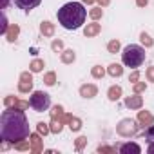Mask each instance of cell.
<instances>
[{
	"mask_svg": "<svg viewBox=\"0 0 154 154\" xmlns=\"http://www.w3.org/2000/svg\"><path fill=\"white\" fill-rule=\"evenodd\" d=\"M140 38H141V42H143L147 47H150V45H152V38H150L147 33H141V36H140Z\"/></svg>",
	"mask_w": 154,
	"mask_h": 154,
	"instance_id": "obj_21",
	"label": "cell"
},
{
	"mask_svg": "<svg viewBox=\"0 0 154 154\" xmlns=\"http://www.w3.org/2000/svg\"><path fill=\"white\" fill-rule=\"evenodd\" d=\"M143 138H145L149 143H152V141H154V125H150L149 129H145V132H143Z\"/></svg>",
	"mask_w": 154,
	"mask_h": 154,
	"instance_id": "obj_17",
	"label": "cell"
},
{
	"mask_svg": "<svg viewBox=\"0 0 154 154\" xmlns=\"http://www.w3.org/2000/svg\"><path fill=\"white\" fill-rule=\"evenodd\" d=\"M80 93H82L84 98H93V96L96 94V87H94V85H84V87L80 89Z\"/></svg>",
	"mask_w": 154,
	"mask_h": 154,
	"instance_id": "obj_10",
	"label": "cell"
},
{
	"mask_svg": "<svg viewBox=\"0 0 154 154\" xmlns=\"http://www.w3.org/2000/svg\"><path fill=\"white\" fill-rule=\"evenodd\" d=\"M145 49L141 45H136V44H131V45H125L123 51H122V60H123V65L131 67V69H138L143 65L145 62Z\"/></svg>",
	"mask_w": 154,
	"mask_h": 154,
	"instance_id": "obj_3",
	"label": "cell"
},
{
	"mask_svg": "<svg viewBox=\"0 0 154 154\" xmlns=\"http://www.w3.org/2000/svg\"><path fill=\"white\" fill-rule=\"evenodd\" d=\"M84 2H87V4H93V2H94V0H84Z\"/></svg>",
	"mask_w": 154,
	"mask_h": 154,
	"instance_id": "obj_34",
	"label": "cell"
},
{
	"mask_svg": "<svg viewBox=\"0 0 154 154\" xmlns=\"http://www.w3.org/2000/svg\"><path fill=\"white\" fill-rule=\"evenodd\" d=\"M71 129L72 131H78L80 129V122L78 120H71Z\"/></svg>",
	"mask_w": 154,
	"mask_h": 154,
	"instance_id": "obj_24",
	"label": "cell"
},
{
	"mask_svg": "<svg viewBox=\"0 0 154 154\" xmlns=\"http://www.w3.org/2000/svg\"><path fill=\"white\" fill-rule=\"evenodd\" d=\"M91 17H93V18H100V17H102V9H93V11H91Z\"/></svg>",
	"mask_w": 154,
	"mask_h": 154,
	"instance_id": "obj_27",
	"label": "cell"
},
{
	"mask_svg": "<svg viewBox=\"0 0 154 154\" xmlns=\"http://www.w3.org/2000/svg\"><path fill=\"white\" fill-rule=\"evenodd\" d=\"M29 107L36 112H45L51 107V96L44 91H35L29 96Z\"/></svg>",
	"mask_w": 154,
	"mask_h": 154,
	"instance_id": "obj_4",
	"label": "cell"
},
{
	"mask_svg": "<svg viewBox=\"0 0 154 154\" xmlns=\"http://www.w3.org/2000/svg\"><path fill=\"white\" fill-rule=\"evenodd\" d=\"M18 26H11V29H9V33H8V40L9 42H15L17 40V36H18Z\"/></svg>",
	"mask_w": 154,
	"mask_h": 154,
	"instance_id": "obj_16",
	"label": "cell"
},
{
	"mask_svg": "<svg viewBox=\"0 0 154 154\" xmlns=\"http://www.w3.org/2000/svg\"><path fill=\"white\" fill-rule=\"evenodd\" d=\"M125 105L131 107V109H140V107H141V96H138V94L129 96V98L125 100Z\"/></svg>",
	"mask_w": 154,
	"mask_h": 154,
	"instance_id": "obj_8",
	"label": "cell"
},
{
	"mask_svg": "<svg viewBox=\"0 0 154 154\" xmlns=\"http://www.w3.org/2000/svg\"><path fill=\"white\" fill-rule=\"evenodd\" d=\"M134 131H136V122H134V120H123V122L120 123V127H118V132L123 134V136H129V134H132Z\"/></svg>",
	"mask_w": 154,
	"mask_h": 154,
	"instance_id": "obj_6",
	"label": "cell"
},
{
	"mask_svg": "<svg viewBox=\"0 0 154 154\" xmlns=\"http://www.w3.org/2000/svg\"><path fill=\"white\" fill-rule=\"evenodd\" d=\"M31 87H33V80H31V74H27V72H24L22 74V82H20V91L22 93H27V91H31Z\"/></svg>",
	"mask_w": 154,
	"mask_h": 154,
	"instance_id": "obj_7",
	"label": "cell"
},
{
	"mask_svg": "<svg viewBox=\"0 0 154 154\" xmlns=\"http://www.w3.org/2000/svg\"><path fill=\"white\" fill-rule=\"evenodd\" d=\"M40 2H42V0H15L17 8L22 9V11H26V13H29V11H33L35 8H38Z\"/></svg>",
	"mask_w": 154,
	"mask_h": 154,
	"instance_id": "obj_5",
	"label": "cell"
},
{
	"mask_svg": "<svg viewBox=\"0 0 154 154\" xmlns=\"http://www.w3.org/2000/svg\"><path fill=\"white\" fill-rule=\"evenodd\" d=\"M147 150H149V152H150V154H154V141H152V143H150V145H149V149H147Z\"/></svg>",
	"mask_w": 154,
	"mask_h": 154,
	"instance_id": "obj_30",
	"label": "cell"
},
{
	"mask_svg": "<svg viewBox=\"0 0 154 154\" xmlns=\"http://www.w3.org/2000/svg\"><path fill=\"white\" fill-rule=\"evenodd\" d=\"M31 136L29 120L20 109H6L0 116V138L6 143H20Z\"/></svg>",
	"mask_w": 154,
	"mask_h": 154,
	"instance_id": "obj_1",
	"label": "cell"
},
{
	"mask_svg": "<svg viewBox=\"0 0 154 154\" xmlns=\"http://www.w3.org/2000/svg\"><path fill=\"white\" fill-rule=\"evenodd\" d=\"M56 17H58V22H60V26L63 29L74 31V29H80L85 24L87 9L80 2H67L58 9Z\"/></svg>",
	"mask_w": 154,
	"mask_h": 154,
	"instance_id": "obj_2",
	"label": "cell"
},
{
	"mask_svg": "<svg viewBox=\"0 0 154 154\" xmlns=\"http://www.w3.org/2000/svg\"><path fill=\"white\" fill-rule=\"evenodd\" d=\"M147 2H149V0H138V6L143 8V6H147Z\"/></svg>",
	"mask_w": 154,
	"mask_h": 154,
	"instance_id": "obj_29",
	"label": "cell"
},
{
	"mask_svg": "<svg viewBox=\"0 0 154 154\" xmlns=\"http://www.w3.org/2000/svg\"><path fill=\"white\" fill-rule=\"evenodd\" d=\"M38 131H40L42 134H45V132H47V123H44V122H40V123H38Z\"/></svg>",
	"mask_w": 154,
	"mask_h": 154,
	"instance_id": "obj_25",
	"label": "cell"
},
{
	"mask_svg": "<svg viewBox=\"0 0 154 154\" xmlns=\"http://www.w3.org/2000/svg\"><path fill=\"white\" fill-rule=\"evenodd\" d=\"M147 78H149L150 82H154V67H149V71H147Z\"/></svg>",
	"mask_w": 154,
	"mask_h": 154,
	"instance_id": "obj_26",
	"label": "cell"
},
{
	"mask_svg": "<svg viewBox=\"0 0 154 154\" xmlns=\"http://www.w3.org/2000/svg\"><path fill=\"white\" fill-rule=\"evenodd\" d=\"M62 62H65V63L74 62V51H71V49L63 51V53H62Z\"/></svg>",
	"mask_w": 154,
	"mask_h": 154,
	"instance_id": "obj_15",
	"label": "cell"
},
{
	"mask_svg": "<svg viewBox=\"0 0 154 154\" xmlns=\"http://www.w3.org/2000/svg\"><path fill=\"white\" fill-rule=\"evenodd\" d=\"M109 74L111 76H122L123 74V67L118 65V63H111L109 65Z\"/></svg>",
	"mask_w": 154,
	"mask_h": 154,
	"instance_id": "obj_14",
	"label": "cell"
},
{
	"mask_svg": "<svg viewBox=\"0 0 154 154\" xmlns=\"http://www.w3.org/2000/svg\"><path fill=\"white\" fill-rule=\"evenodd\" d=\"M42 67H44V62H42V60H35V62L31 63V71H33V72L42 71Z\"/></svg>",
	"mask_w": 154,
	"mask_h": 154,
	"instance_id": "obj_18",
	"label": "cell"
},
{
	"mask_svg": "<svg viewBox=\"0 0 154 154\" xmlns=\"http://www.w3.org/2000/svg\"><path fill=\"white\" fill-rule=\"evenodd\" d=\"M40 31L45 35V36H53V33H54V27H53V24L51 22H42V26H40Z\"/></svg>",
	"mask_w": 154,
	"mask_h": 154,
	"instance_id": "obj_11",
	"label": "cell"
},
{
	"mask_svg": "<svg viewBox=\"0 0 154 154\" xmlns=\"http://www.w3.org/2000/svg\"><path fill=\"white\" fill-rule=\"evenodd\" d=\"M120 150H122L123 154H129V152H136V154H140V152H141L140 145H136V143H125V145L120 147Z\"/></svg>",
	"mask_w": 154,
	"mask_h": 154,
	"instance_id": "obj_9",
	"label": "cell"
},
{
	"mask_svg": "<svg viewBox=\"0 0 154 154\" xmlns=\"http://www.w3.org/2000/svg\"><path fill=\"white\" fill-rule=\"evenodd\" d=\"M47 85H54V72H49L47 76H45V80H44Z\"/></svg>",
	"mask_w": 154,
	"mask_h": 154,
	"instance_id": "obj_22",
	"label": "cell"
},
{
	"mask_svg": "<svg viewBox=\"0 0 154 154\" xmlns=\"http://www.w3.org/2000/svg\"><path fill=\"white\" fill-rule=\"evenodd\" d=\"M98 2H100V4H103V6H107V4H109V0H98Z\"/></svg>",
	"mask_w": 154,
	"mask_h": 154,
	"instance_id": "obj_33",
	"label": "cell"
},
{
	"mask_svg": "<svg viewBox=\"0 0 154 154\" xmlns=\"http://www.w3.org/2000/svg\"><path fill=\"white\" fill-rule=\"evenodd\" d=\"M134 89H136V91H143V89H145V84H136Z\"/></svg>",
	"mask_w": 154,
	"mask_h": 154,
	"instance_id": "obj_28",
	"label": "cell"
},
{
	"mask_svg": "<svg viewBox=\"0 0 154 154\" xmlns=\"http://www.w3.org/2000/svg\"><path fill=\"white\" fill-rule=\"evenodd\" d=\"M8 2H9V0H2V9H6V8H8Z\"/></svg>",
	"mask_w": 154,
	"mask_h": 154,
	"instance_id": "obj_32",
	"label": "cell"
},
{
	"mask_svg": "<svg viewBox=\"0 0 154 154\" xmlns=\"http://www.w3.org/2000/svg\"><path fill=\"white\" fill-rule=\"evenodd\" d=\"M105 74V71L100 67V65H96L94 69H93V76H94V78H102V76Z\"/></svg>",
	"mask_w": 154,
	"mask_h": 154,
	"instance_id": "obj_20",
	"label": "cell"
},
{
	"mask_svg": "<svg viewBox=\"0 0 154 154\" xmlns=\"http://www.w3.org/2000/svg\"><path fill=\"white\" fill-rule=\"evenodd\" d=\"M62 47H63V44H62V40H54V42H53V49H54V51H60Z\"/></svg>",
	"mask_w": 154,
	"mask_h": 154,
	"instance_id": "obj_23",
	"label": "cell"
},
{
	"mask_svg": "<svg viewBox=\"0 0 154 154\" xmlns=\"http://www.w3.org/2000/svg\"><path fill=\"white\" fill-rule=\"evenodd\" d=\"M100 33V24H89L87 27H85V36H94V35H98Z\"/></svg>",
	"mask_w": 154,
	"mask_h": 154,
	"instance_id": "obj_12",
	"label": "cell"
},
{
	"mask_svg": "<svg viewBox=\"0 0 154 154\" xmlns=\"http://www.w3.org/2000/svg\"><path fill=\"white\" fill-rule=\"evenodd\" d=\"M138 78H140V74H138V72H134V74H132V76H131V80H132V82H136V80H138Z\"/></svg>",
	"mask_w": 154,
	"mask_h": 154,
	"instance_id": "obj_31",
	"label": "cell"
},
{
	"mask_svg": "<svg viewBox=\"0 0 154 154\" xmlns=\"http://www.w3.org/2000/svg\"><path fill=\"white\" fill-rule=\"evenodd\" d=\"M107 49H109V53H116V51L120 49V42H118V40H112V42H109Z\"/></svg>",
	"mask_w": 154,
	"mask_h": 154,
	"instance_id": "obj_19",
	"label": "cell"
},
{
	"mask_svg": "<svg viewBox=\"0 0 154 154\" xmlns=\"http://www.w3.org/2000/svg\"><path fill=\"white\" fill-rule=\"evenodd\" d=\"M120 96H122V87H120V85H112V87L109 89V100L114 102V100H118Z\"/></svg>",
	"mask_w": 154,
	"mask_h": 154,
	"instance_id": "obj_13",
	"label": "cell"
}]
</instances>
